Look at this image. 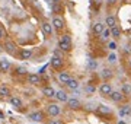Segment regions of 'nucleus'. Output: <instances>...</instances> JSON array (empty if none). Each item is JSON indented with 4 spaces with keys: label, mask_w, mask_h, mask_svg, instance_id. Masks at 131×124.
I'll use <instances>...</instances> for the list:
<instances>
[{
    "label": "nucleus",
    "mask_w": 131,
    "mask_h": 124,
    "mask_svg": "<svg viewBox=\"0 0 131 124\" xmlns=\"http://www.w3.org/2000/svg\"><path fill=\"white\" fill-rule=\"evenodd\" d=\"M47 114L52 118H56L61 114V107H58L57 104H48L47 105Z\"/></svg>",
    "instance_id": "nucleus-10"
},
{
    "label": "nucleus",
    "mask_w": 131,
    "mask_h": 124,
    "mask_svg": "<svg viewBox=\"0 0 131 124\" xmlns=\"http://www.w3.org/2000/svg\"><path fill=\"white\" fill-rule=\"evenodd\" d=\"M3 48H5L9 54H12V56H16L18 51H19L18 45H16L12 39H5V43H3Z\"/></svg>",
    "instance_id": "nucleus-8"
},
{
    "label": "nucleus",
    "mask_w": 131,
    "mask_h": 124,
    "mask_svg": "<svg viewBox=\"0 0 131 124\" xmlns=\"http://www.w3.org/2000/svg\"><path fill=\"white\" fill-rule=\"evenodd\" d=\"M84 92H86L88 95H93L95 92H96V83H93V82L86 83V86H84Z\"/></svg>",
    "instance_id": "nucleus-24"
},
{
    "label": "nucleus",
    "mask_w": 131,
    "mask_h": 124,
    "mask_svg": "<svg viewBox=\"0 0 131 124\" xmlns=\"http://www.w3.org/2000/svg\"><path fill=\"white\" fill-rule=\"evenodd\" d=\"M58 48H61L64 53H70L73 50V43H71L70 34H61L58 37Z\"/></svg>",
    "instance_id": "nucleus-1"
},
{
    "label": "nucleus",
    "mask_w": 131,
    "mask_h": 124,
    "mask_svg": "<svg viewBox=\"0 0 131 124\" xmlns=\"http://www.w3.org/2000/svg\"><path fill=\"white\" fill-rule=\"evenodd\" d=\"M119 2H121V0H105V6H106L108 9H112V7L118 6Z\"/></svg>",
    "instance_id": "nucleus-32"
},
{
    "label": "nucleus",
    "mask_w": 131,
    "mask_h": 124,
    "mask_svg": "<svg viewBox=\"0 0 131 124\" xmlns=\"http://www.w3.org/2000/svg\"><path fill=\"white\" fill-rule=\"evenodd\" d=\"M99 76H101V79L105 82H111V79L114 77V72L112 69H109V67H103L102 70H101V73H99Z\"/></svg>",
    "instance_id": "nucleus-11"
},
{
    "label": "nucleus",
    "mask_w": 131,
    "mask_h": 124,
    "mask_svg": "<svg viewBox=\"0 0 131 124\" xmlns=\"http://www.w3.org/2000/svg\"><path fill=\"white\" fill-rule=\"evenodd\" d=\"M117 61H118L117 53H115V51H111L109 54H108V63H109V64H117Z\"/></svg>",
    "instance_id": "nucleus-29"
},
{
    "label": "nucleus",
    "mask_w": 131,
    "mask_h": 124,
    "mask_svg": "<svg viewBox=\"0 0 131 124\" xmlns=\"http://www.w3.org/2000/svg\"><path fill=\"white\" fill-rule=\"evenodd\" d=\"M106 47L109 48L111 51H117V50H118V41H115V39L111 41V39H109V41L106 43Z\"/></svg>",
    "instance_id": "nucleus-31"
},
{
    "label": "nucleus",
    "mask_w": 131,
    "mask_h": 124,
    "mask_svg": "<svg viewBox=\"0 0 131 124\" xmlns=\"http://www.w3.org/2000/svg\"><path fill=\"white\" fill-rule=\"evenodd\" d=\"M48 124H64L61 120H58V118H52V120H50L48 121Z\"/></svg>",
    "instance_id": "nucleus-36"
},
{
    "label": "nucleus",
    "mask_w": 131,
    "mask_h": 124,
    "mask_svg": "<svg viewBox=\"0 0 131 124\" xmlns=\"http://www.w3.org/2000/svg\"><path fill=\"white\" fill-rule=\"evenodd\" d=\"M41 82H42V79H41V76H39L38 73H29L28 75V83L29 85L37 86V85H39Z\"/></svg>",
    "instance_id": "nucleus-16"
},
{
    "label": "nucleus",
    "mask_w": 131,
    "mask_h": 124,
    "mask_svg": "<svg viewBox=\"0 0 131 124\" xmlns=\"http://www.w3.org/2000/svg\"><path fill=\"white\" fill-rule=\"evenodd\" d=\"M10 67H12V64H10V61L7 60V58H0V72L2 73H7L10 70Z\"/></svg>",
    "instance_id": "nucleus-21"
},
{
    "label": "nucleus",
    "mask_w": 131,
    "mask_h": 124,
    "mask_svg": "<svg viewBox=\"0 0 131 124\" xmlns=\"http://www.w3.org/2000/svg\"><path fill=\"white\" fill-rule=\"evenodd\" d=\"M111 35H112V38L115 39V41H118V39L122 37V29L119 25H115L114 28H111Z\"/></svg>",
    "instance_id": "nucleus-22"
},
{
    "label": "nucleus",
    "mask_w": 131,
    "mask_h": 124,
    "mask_svg": "<svg viewBox=\"0 0 131 124\" xmlns=\"http://www.w3.org/2000/svg\"><path fill=\"white\" fill-rule=\"evenodd\" d=\"M117 124H128V123H127V121H124V120H118Z\"/></svg>",
    "instance_id": "nucleus-39"
},
{
    "label": "nucleus",
    "mask_w": 131,
    "mask_h": 124,
    "mask_svg": "<svg viewBox=\"0 0 131 124\" xmlns=\"http://www.w3.org/2000/svg\"><path fill=\"white\" fill-rule=\"evenodd\" d=\"M56 99L60 101V102H67L69 101V95L66 91H57L56 92Z\"/></svg>",
    "instance_id": "nucleus-23"
},
{
    "label": "nucleus",
    "mask_w": 131,
    "mask_h": 124,
    "mask_svg": "<svg viewBox=\"0 0 131 124\" xmlns=\"http://www.w3.org/2000/svg\"><path fill=\"white\" fill-rule=\"evenodd\" d=\"M6 39V31L3 26H0V41H5Z\"/></svg>",
    "instance_id": "nucleus-35"
},
{
    "label": "nucleus",
    "mask_w": 131,
    "mask_h": 124,
    "mask_svg": "<svg viewBox=\"0 0 131 124\" xmlns=\"http://www.w3.org/2000/svg\"><path fill=\"white\" fill-rule=\"evenodd\" d=\"M41 92H42V95L45 96V98H56V92L57 91L52 88V86L47 85V86H42Z\"/></svg>",
    "instance_id": "nucleus-13"
},
{
    "label": "nucleus",
    "mask_w": 131,
    "mask_h": 124,
    "mask_svg": "<svg viewBox=\"0 0 131 124\" xmlns=\"http://www.w3.org/2000/svg\"><path fill=\"white\" fill-rule=\"evenodd\" d=\"M108 98L112 101L114 104H118V105L125 104V102H127V96L124 95L121 91H112V92H111V95L108 96Z\"/></svg>",
    "instance_id": "nucleus-5"
},
{
    "label": "nucleus",
    "mask_w": 131,
    "mask_h": 124,
    "mask_svg": "<svg viewBox=\"0 0 131 124\" xmlns=\"http://www.w3.org/2000/svg\"><path fill=\"white\" fill-rule=\"evenodd\" d=\"M54 56H56V57H60V58H64V51H63L61 48H56V50H54Z\"/></svg>",
    "instance_id": "nucleus-34"
},
{
    "label": "nucleus",
    "mask_w": 131,
    "mask_h": 124,
    "mask_svg": "<svg viewBox=\"0 0 131 124\" xmlns=\"http://www.w3.org/2000/svg\"><path fill=\"white\" fill-rule=\"evenodd\" d=\"M105 25H106L108 28H114L115 25H118V19L115 15H106V18H105Z\"/></svg>",
    "instance_id": "nucleus-20"
},
{
    "label": "nucleus",
    "mask_w": 131,
    "mask_h": 124,
    "mask_svg": "<svg viewBox=\"0 0 131 124\" xmlns=\"http://www.w3.org/2000/svg\"><path fill=\"white\" fill-rule=\"evenodd\" d=\"M64 86L69 89V91H77V89H79V86H80V82L77 80V79H74V77H71V79L67 82Z\"/></svg>",
    "instance_id": "nucleus-18"
},
{
    "label": "nucleus",
    "mask_w": 131,
    "mask_h": 124,
    "mask_svg": "<svg viewBox=\"0 0 131 124\" xmlns=\"http://www.w3.org/2000/svg\"><path fill=\"white\" fill-rule=\"evenodd\" d=\"M52 3H56V5H61V2H63V0H51Z\"/></svg>",
    "instance_id": "nucleus-38"
},
{
    "label": "nucleus",
    "mask_w": 131,
    "mask_h": 124,
    "mask_svg": "<svg viewBox=\"0 0 131 124\" xmlns=\"http://www.w3.org/2000/svg\"><path fill=\"white\" fill-rule=\"evenodd\" d=\"M95 112H96L101 118H105V120H114V117H115L112 108H111V107H108V105H103V104L98 105Z\"/></svg>",
    "instance_id": "nucleus-2"
},
{
    "label": "nucleus",
    "mask_w": 131,
    "mask_h": 124,
    "mask_svg": "<svg viewBox=\"0 0 131 124\" xmlns=\"http://www.w3.org/2000/svg\"><path fill=\"white\" fill-rule=\"evenodd\" d=\"M66 105H67V108L70 111H80L84 108L83 102L80 99H77V98H69V101L66 102Z\"/></svg>",
    "instance_id": "nucleus-6"
},
{
    "label": "nucleus",
    "mask_w": 131,
    "mask_h": 124,
    "mask_svg": "<svg viewBox=\"0 0 131 124\" xmlns=\"http://www.w3.org/2000/svg\"><path fill=\"white\" fill-rule=\"evenodd\" d=\"M119 117H130L131 115V104H121L119 110H118Z\"/></svg>",
    "instance_id": "nucleus-14"
},
{
    "label": "nucleus",
    "mask_w": 131,
    "mask_h": 124,
    "mask_svg": "<svg viewBox=\"0 0 131 124\" xmlns=\"http://www.w3.org/2000/svg\"><path fill=\"white\" fill-rule=\"evenodd\" d=\"M9 102H10V105H12L13 108H16V110H22V107H24V104H22V99H20L19 96H10V98H9Z\"/></svg>",
    "instance_id": "nucleus-19"
},
{
    "label": "nucleus",
    "mask_w": 131,
    "mask_h": 124,
    "mask_svg": "<svg viewBox=\"0 0 131 124\" xmlns=\"http://www.w3.org/2000/svg\"><path fill=\"white\" fill-rule=\"evenodd\" d=\"M124 53H125V54H131V47L130 45H125V47H124Z\"/></svg>",
    "instance_id": "nucleus-37"
},
{
    "label": "nucleus",
    "mask_w": 131,
    "mask_h": 124,
    "mask_svg": "<svg viewBox=\"0 0 131 124\" xmlns=\"http://www.w3.org/2000/svg\"><path fill=\"white\" fill-rule=\"evenodd\" d=\"M88 69H89L90 72H95V70L98 69V60H95V58H90L89 61H88Z\"/></svg>",
    "instance_id": "nucleus-30"
},
{
    "label": "nucleus",
    "mask_w": 131,
    "mask_h": 124,
    "mask_svg": "<svg viewBox=\"0 0 131 124\" xmlns=\"http://www.w3.org/2000/svg\"><path fill=\"white\" fill-rule=\"evenodd\" d=\"M51 24H52V26H54V32H56L57 35H61V32L66 29V22H64V19H63V16H60V15H54V16H52Z\"/></svg>",
    "instance_id": "nucleus-3"
},
{
    "label": "nucleus",
    "mask_w": 131,
    "mask_h": 124,
    "mask_svg": "<svg viewBox=\"0 0 131 124\" xmlns=\"http://www.w3.org/2000/svg\"><path fill=\"white\" fill-rule=\"evenodd\" d=\"M109 38H112V35H111V28H105V31H103L102 34H101V41H103V43H108L109 41Z\"/></svg>",
    "instance_id": "nucleus-26"
},
{
    "label": "nucleus",
    "mask_w": 131,
    "mask_h": 124,
    "mask_svg": "<svg viewBox=\"0 0 131 124\" xmlns=\"http://www.w3.org/2000/svg\"><path fill=\"white\" fill-rule=\"evenodd\" d=\"M0 98H10V88L6 85H0Z\"/></svg>",
    "instance_id": "nucleus-25"
},
{
    "label": "nucleus",
    "mask_w": 131,
    "mask_h": 124,
    "mask_svg": "<svg viewBox=\"0 0 131 124\" xmlns=\"http://www.w3.org/2000/svg\"><path fill=\"white\" fill-rule=\"evenodd\" d=\"M105 28H106L105 22H95V24L92 25V32H93L95 35H101V34L105 31Z\"/></svg>",
    "instance_id": "nucleus-15"
},
{
    "label": "nucleus",
    "mask_w": 131,
    "mask_h": 124,
    "mask_svg": "<svg viewBox=\"0 0 131 124\" xmlns=\"http://www.w3.org/2000/svg\"><path fill=\"white\" fill-rule=\"evenodd\" d=\"M114 91V88H112V83L111 82H105L102 80V83L98 86V92H99V95L103 96V98H108V96L111 95V92Z\"/></svg>",
    "instance_id": "nucleus-4"
},
{
    "label": "nucleus",
    "mask_w": 131,
    "mask_h": 124,
    "mask_svg": "<svg viewBox=\"0 0 131 124\" xmlns=\"http://www.w3.org/2000/svg\"><path fill=\"white\" fill-rule=\"evenodd\" d=\"M121 92L127 96V98H128V96H131V83H130V82H125V83H122Z\"/></svg>",
    "instance_id": "nucleus-27"
},
{
    "label": "nucleus",
    "mask_w": 131,
    "mask_h": 124,
    "mask_svg": "<svg viewBox=\"0 0 131 124\" xmlns=\"http://www.w3.org/2000/svg\"><path fill=\"white\" fill-rule=\"evenodd\" d=\"M70 79H71V76H70V73L69 72H66V70L57 72V80H58V83H61V85H66Z\"/></svg>",
    "instance_id": "nucleus-12"
},
{
    "label": "nucleus",
    "mask_w": 131,
    "mask_h": 124,
    "mask_svg": "<svg viewBox=\"0 0 131 124\" xmlns=\"http://www.w3.org/2000/svg\"><path fill=\"white\" fill-rule=\"evenodd\" d=\"M50 64L54 70L57 72H60L63 70V67H64V58H60V57H56V56H52L51 60H50Z\"/></svg>",
    "instance_id": "nucleus-9"
},
{
    "label": "nucleus",
    "mask_w": 131,
    "mask_h": 124,
    "mask_svg": "<svg viewBox=\"0 0 131 124\" xmlns=\"http://www.w3.org/2000/svg\"><path fill=\"white\" fill-rule=\"evenodd\" d=\"M0 118H3V112L2 111H0Z\"/></svg>",
    "instance_id": "nucleus-41"
},
{
    "label": "nucleus",
    "mask_w": 131,
    "mask_h": 124,
    "mask_svg": "<svg viewBox=\"0 0 131 124\" xmlns=\"http://www.w3.org/2000/svg\"><path fill=\"white\" fill-rule=\"evenodd\" d=\"M29 118L32 120L34 123H41V121H44V118H45V114H44L42 111H35L32 114H29Z\"/></svg>",
    "instance_id": "nucleus-17"
},
{
    "label": "nucleus",
    "mask_w": 131,
    "mask_h": 124,
    "mask_svg": "<svg viewBox=\"0 0 131 124\" xmlns=\"http://www.w3.org/2000/svg\"><path fill=\"white\" fill-rule=\"evenodd\" d=\"M41 31L44 32V35H45L47 38H51L52 34H54V26H52V24L50 22V20L44 19L41 22Z\"/></svg>",
    "instance_id": "nucleus-7"
},
{
    "label": "nucleus",
    "mask_w": 131,
    "mask_h": 124,
    "mask_svg": "<svg viewBox=\"0 0 131 124\" xmlns=\"http://www.w3.org/2000/svg\"><path fill=\"white\" fill-rule=\"evenodd\" d=\"M19 56H20L22 60H26V58H29L31 56H32V50H31V48H20Z\"/></svg>",
    "instance_id": "nucleus-28"
},
{
    "label": "nucleus",
    "mask_w": 131,
    "mask_h": 124,
    "mask_svg": "<svg viewBox=\"0 0 131 124\" xmlns=\"http://www.w3.org/2000/svg\"><path fill=\"white\" fill-rule=\"evenodd\" d=\"M15 70H16V75H20V76H26V75H29L28 70H26L25 67H16Z\"/></svg>",
    "instance_id": "nucleus-33"
},
{
    "label": "nucleus",
    "mask_w": 131,
    "mask_h": 124,
    "mask_svg": "<svg viewBox=\"0 0 131 124\" xmlns=\"http://www.w3.org/2000/svg\"><path fill=\"white\" fill-rule=\"evenodd\" d=\"M128 69H130V70H131V57L128 58Z\"/></svg>",
    "instance_id": "nucleus-40"
}]
</instances>
